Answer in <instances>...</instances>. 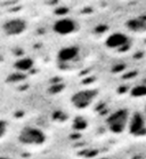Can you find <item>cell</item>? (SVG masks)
Instances as JSON below:
<instances>
[{"instance_id": "1", "label": "cell", "mask_w": 146, "mask_h": 159, "mask_svg": "<svg viewBox=\"0 0 146 159\" xmlns=\"http://www.w3.org/2000/svg\"><path fill=\"white\" fill-rule=\"evenodd\" d=\"M130 119V112L127 109H118L107 116L106 123L107 129L113 134L125 133L128 128V123Z\"/></svg>"}, {"instance_id": "2", "label": "cell", "mask_w": 146, "mask_h": 159, "mask_svg": "<svg viewBox=\"0 0 146 159\" xmlns=\"http://www.w3.org/2000/svg\"><path fill=\"white\" fill-rule=\"evenodd\" d=\"M46 135L42 130L32 126H26L22 128L18 134V141L22 144L30 145V147H37L41 145L46 142Z\"/></svg>"}, {"instance_id": "3", "label": "cell", "mask_w": 146, "mask_h": 159, "mask_svg": "<svg viewBox=\"0 0 146 159\" xmlns=\"http://www.w3.org/2000/svg\"><path fill=\"white\" fill-rule=\"evenodd\" d=\"M98 96V89L96 88H83L72 95L71 102L77 109H86Z\"/></svg>"}, {"instance_id": "4", "label": "cell", "mask_w": 146, "mask_h": 159, "mask_svg": "<svg viewBox=\"0 0 146 159\" xmlns=\"http://www.w3.org/2000/svg\"><path fill=\"white\" fill-rule=\"evenodd\" d=\"M127 129L129 130V133L131 134V135H136V136L145 134L146 132L145 117L143 116L142 113H139V112H135L132 116H130V119H129V123H128V128Z\"/></svg>"}, {"instance_id": "5", "label": "cell", "mask_w": 146, "mask_h": 159, "mask_svg": "<svg viewBox=\"0 0 146 159\" xmlns=\"http://www.w3.org/2000/svg\"><path fill=\"white\" fill-rule=\"evenodd\" d=\"M53 30L60 36H69L77 30V23L70 17H62L54 23Z\"/></svg>"}, {"instance_id": "6", "label": "cell", "mask_w": 146, "mask_h": 159, "mask_svg": "<svg viewBox=\"0 0 146 159\" xmlns=\"http://www.w3.org/2000/svg\"><path fill=\"white\" fill-rule=\"evenodd\" d=\"M129 43V37L123 32H115L111 33L105 39V46L108 49H122Z\"/></svg>"}, {"instance_id": "7", "label": "cell", "mask_w": 146, "mask_h": 159, "mask_svg": "<svg viewBox=\"0 0 146 159\" xmlns=\"http://www.w3.org/2000/svg\"><path fill=\"white\" fill-rule=\"evenodd\" d=\"M2 29L8 36H18L26 30V22L22 18H11L5 23Z\"/></svg>"}, {"instance_id": "8", "label": "cell", "mask_w": 146, "mask_h": 159, "mask_svg": "<svg viewBox=\"0 0 146 159\" xmlns=\"http://www.w3.org/2000/svg\"><path fill=\"white\" fill-rule=\"evenodd\" d=\"M79 53H80V49L77 46H66L58 52L57 60L61 63H70L78 58Z\"/></svg>"}, {"instance_id": "9", "label": "cell", "mask_w": 146, "mask_h": 159, "mask_svg": "<svg viewBox=\"0 0 146 159\" xmlns=\"http://www.w3.org/2000/svg\"><path fill=\"white\" fill-rule=\"evenodd\" d=\"M127 28L131 32L142 33L146 31V21L142 18H132L127 22Z\"/></svg>"}, {"instance_id": "10", "label": "cell", "mask_w": 146, "mask_h": 159, "mask_svg": "<svg viewBox=\"0 0 146 159\" xmlns=\"http://www.w3.org/2000/svg\"><path fill=\"white\" fill-rule=\"evenodd\" d=\"M32 66H33V62L31 58H29V57L21 58V60H18V61L15 63V68L17 70H20V71H28V70H30Z\"/></svg>"}, {"instance_id": "11", "label": "cell", "mask_w": 146, "mask_h": 159, "mask_svg": "<svg viewBox=\"0 0 146 159\" xmlns=\"http://www.w3.org/2000/svg\"><path fill=\"white\" fill-rule=\"evenodd\" d=\"M131 95L134 98H143V96H146V86H135L131 89Z\"/></svg>"}, {"instance_id": "12", "label": "cell", "mask_w": 146, "mask_h": 159, "mask_svg": "<svg viewBox=\"0 0 146 159\" xmlns=\"http://www.w3.org/2000/svg\"><path fill=\"white\" fill-rule=\"evenodd\" d=\"M7 132V123L4 120H0V139L4 136Z\"/></svg>"}, {"instance_id": "13", "label": "cell", "mask_w": 146, "mask_h": 159, "mask_svg": "<svg viewBox=\"0 0 146 159\" xmlns=\"http://www.w3.org/2000/svg\"><path fill=\"white\" fill-rule=\"evenodd\" d=\"M0 159H7V158H0Z\"/></svg>"}]
</instances>
